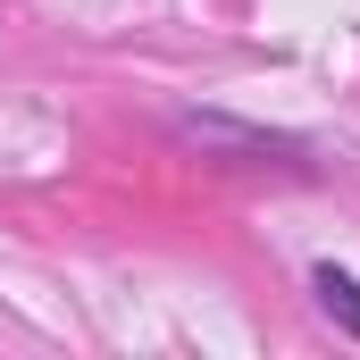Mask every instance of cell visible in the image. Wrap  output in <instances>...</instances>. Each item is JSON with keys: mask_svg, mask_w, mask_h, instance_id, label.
I'll list each match as a JSON object with an SVG mask.
<instances>
[{"mask_svg": "<svg viewBox=\"0 0 360 360\" xmlns=\"http://www.w3.org/2000/svg\"><path fill=\"white\" fill-rule=\"evenodd\" d=\"M319 302H327V319H344V335H360V285L344 269H319Z\"/></svg>", "mask_w": 360, "mask_h": 360, "instance_id": "6da1fadb", "label": "cell"}]
</instances>
